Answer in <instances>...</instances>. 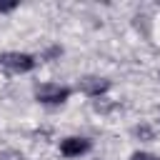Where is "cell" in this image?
Here are the masks:
<instances>
[{"label": "cell", "instance_id": "4", "mask_svg": "<svg viewBox=\"0 0 160 160\" xmlns=\"http://www.w3.org/2000/svg\"><path fill=\"white\" fill-rule=\"evenodd\" d=\"M90 150V140L88 138H65L60 142V152L65 158H80Z\"/></svg>", "mask_w": 160, "mask_h": 160}, {"label": "cell", "instance_id": "1", "mask_svg": "<svg viewBox=\"0 0 160 160\" xmlns=\"http://www.w3.org/2000/svg\"><path fill=\"white\" fill-rule=\"evenodd\" d=\"M70 98V88L58 85V82H42L35 88V100L42 105H60Z\"/></svg>", "mask_w": 160, "mask_h": 160}, {"label": "cell", "instance_id": "6", "mask_svg": "<svg viewBox=\"0 0 160 160\" xmlns=\"http://www.w3.org/2000/svg\"><path fill=\"white\" fill-rule=\"evenodd\" d=\"M18 8V2H0V12H12Z\"/></svg>", "mask_w": 160, "mask_h": 160}, {"label": "cell", "instance_id": "8", "mask_svg": "<svg viewBox=\"0 0 160 160\" xmlns=\"http://www.w3.org/2000/svg\"><path fill=\"white\" fill-rule=\"evenodd\" d=\"M158 78H160V75H158Z\"/></svg>", "mask_w": 160, "mask_h": 160}, {"label": "cell", "instance_id": "5", "mask_svg": "<svg viewBox=\"0 0 160 160\" xmlns=\"http://www.w3.org/2000/svg\"><path fill=\"white\" fill-rule=\"evenodd\" d=\"M130 160H158L155 155H150V152H132L130 155Z\"/></svg>", "mask_w": 160, "mask_h": 160}, {"label": "cell", "instance_id": "2", "mask_svg": "<svg viewBox=\"0 0 160 160\" xmlns=\"http://www.w3.org/2000/svg\"><path fill=\"white\" fill-rule=\"evenodd\" d=\"M35 58L30 55V52H15V50H10V52H2L0 55V65L8 70V72H30L32 68H35Z\"/></svg>", "mask_w": 160, "mask_h": 160}, {"label": "cell", "instance_id": "7", "mask_svg": "<svg viewBox=\"0 0 160 160\" xmlns=\"http://www.w3.org/2000/svg\"><path fill=\"white\" fill-rule=\"evenodd\" d=\"M135 132H138V135H145V138H152L150 128H135Z\"/></svg>", "mask_w": 160, "mask_h": 160}, {"label": "cell", "instance_id": "3", "mask_svg": "<svg viewBox=\"0 0 160 160\" xmlns=\"http://www.w3.org/2000/svg\"><path fill=\"white\" fill-rule=\"evenodd\" d=\"M78 90H80V92H85L88 98H100L102 92H108V90H110V80L98 78V75H88V78H82V80L78 82Z\"/></svg>", "mask_w": 160, "mask_h": 160}]
</instances>
